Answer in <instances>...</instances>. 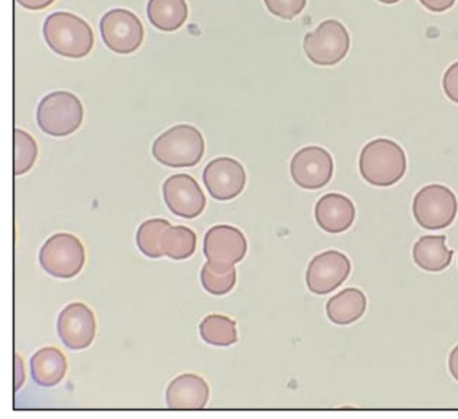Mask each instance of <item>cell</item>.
I'll use <instances>...</instances> for the list:
<instances>
[{
    "label": "cell",
    "mask_w": 458,
    "mask_h": 419,
    "mask_svg": "<svg viewBox=\"0 0 458 419\" xmlns=\"http://www.w3.org/2000/svg\"><path fill=\"white\" fill-rule=\"evenodd\" d=\"M267 10L282 19L291 20L300 14L306 0H264Z\"/></svg>",
    "instance_id": "484cf974"
},
{
    "label": "cell",
    "mask_w": 458,
    "mask_h": 419,
    "mask_svg": "<svg viewBox=\"0 0 458 419\" xmlns=\"http://www.w3.org/2000/svg\"><path fill=\"white\" fill-rule=\"evenodd\" d=\"M43 36L53 52L68 58L88 56L94 45V34L89 23L69 12L49 14L43 24Z\"/></svg>",
    "instance_id": "6da1fadb"
},
{
    "label": "cell",
    "mask_w": 458,
    "mask_h": 419,
    "mask_svg": "<svg viewBox=\"0 0 458 419\" xmlns=\"http://www.w3.org/2000/svg\"><path fill=\"white\" fill-rule=\"evenodd\" d=\"M164 201L169 210L183 218H194L206 206V196L197 181L187 174L169 176L162 187Z\"/></svg>",
    "instance_id": "7c38bea8"
},
{
    "label": "cell",
    "mask_w": 458,
    "mask_h": 419,
    "mask_svg": "<svg viewBox=\"0 0 458 419\" xmlns=\"http://www.w3.org/2000/svg\"><path fill=\"white\" fill-rule=\"evenodd\" d=\"M351 262L338 251L329 250L316 255L309 263L306 283L310 291L325 295L334 291L348 278Z\"/></svg>",
    "instance_id": "4fadbf2b"
},
{
    "label": "cell",
    "mask_w": 458,
    "mask_h": 419,
    "mask_svg": "<svg viewBox=\"0 0 458 419\" xmlns=\"http://www.w3.org/2000/svg\"><path fill=\"white\" fill-rule=\"evenodd\" d=\"M84 115L80 98L66 90H55L46 95L37 107V122L48 135L64 137L74 133Z\"/></svg>",
    "instance_id": "277c9868"
},
{
    "label": "cell",
    "mask_w": 458,
    "mask_h": 419,
    "mask_svg": "<svg viewBox=\"0 0 458 419\" xmlns=\"http://www.w3.org/2000/svg\"><path fill=\"white\" fill-rule=\"evenodd\" d=\"M22 7L28 10H43L51 5L55 0H16Z\"/></svg>",
    "instance_id": "f1b7e54d"
},
{
    "label": "cell",
    "mask_w": 458,
    "mask_h": 419,
    "mask_svg": "<svg viewBox=\"0 0 458 419\" xmlns=\"http://www.w3.org/2000/svg\"><path fill=\"white\" fill-rule=\"evenodd\" d=\"M185 0H148L147 16L150 23L162 31H174L188 18Z\"/></svg>",
    "instance_id": "ffe728a7"
},
{
    "label": "cell",
    "mask_w": 458,
    "mask_h": 419,
    "mask_svg": "<svg viewBox=\"0 0 458 419\" xmlns=\"http://www.w3.org/2000/svg\"><path fill=\"white\" fill-rule=\"evenodd\" d=\"M99 30L105 45L111 51L122 55L135 52L144 38L140 20L124 8L107 11L99 21Z\"/></svg>",
    "instance_id": "ba28073f"
},
{
    "label": "cell",
    "mask_w": 458,
    "mask_h": 419,
    "mask_svg": "<svg viewBox=\"0 0 458 419\" xmlns=\"http://www.w3.org/2000/svg\"><path fill=\"white\" fill-rule=\"evenodd\" d=\"M57 333L62 342L72 350L85 349L93 342L96 331V317L85 304L73 302L59 313Z\"/></svg>",
    "instance_id": "8fae6325"
},
{
    "label": "cell",
    "mask_w": 458,
    "mask_h": 419,
    "mask_svg": "<svg viewBox=\"0 0 458 419\" xmlns=\"http://www.w3.org/2000/svg\"><path fill=\"white\" fill-rule=\"evenodd\" d=\"M367 298L358 288H345L331 297L326 306L327 317L335 324L346 325L360 319L366 311Z\"/></svg>",
    "instance_id": "d6986e66"
},
{
    "label": "cell",
    "mask_w": 458,
    "mask_h": 419,
    "mask_svg": "<svg viewBox=\"0 0 458 419\" xmlns=\"http://www.w3.org/2000/svg\"><path fill=\"white\" fill-rule=\"evenodd\" d=\"M170 226L167 219L160 218L142 222L136 233V244L140 251L152 259L164 256L161 250V238L164 231Z\"/></svg>",
    "instance_id": "603a6c76"
},
{
    "label": "cell",
    "mask_w": 458,
    "mask_h": 419,
    "mask_svg": "<svg viewBox=\"0 0 458 419\" xmlns=\"http://www.w3.org/2000/svg\"><path fill=\"white\" fill-rule=\"evenodd\" d=\"M199 333L208 344L230 346L237 341L236 322L227 316L209 314L199 324Z\"/></svg>",
    "instance_id": "7402d4cb"
},
{
    "label": "cell",
    "mask_w": 458,
    "mask_h": 419,
    "mask_svg": "<svg viewBox=\"0 0 458 419\" xmlns=\"http://www.w3.org/2000/svg\"><path fill=\"white\" fill-rule=\"evenodd\" d=\"M205 151L201 133L191 124L174 125L156 138L152 154L162 165L189 167L197 165Z\"/></svg>",
    "instance_id": "3957f363"
},
{
    "label": "cell",
    "mask_w": 458,
    "mask_h": 419,
    "mask_svg": "<svg viewBox=\"0 0 458 419\" xmlns=\"http://www.w3.org/2000/svg\"><path fill=\"white\" fill-rule=\"evenodd\" d=\"M42 269L58 278L78 275L85 263V249L81 240L70 233H56L43 244L38 253Z\"/></svg>",
    "instance_id": "5b68a950"
},
{
    "label": "cell",
    "mask_w": 458,
    "mask_h": 419,
    "mask_svg": "<svg viewBox=\"0 0 458 419\" xmlns=\"http://www.w3.org/2000/svg\"><path fill=\"white\" fill-rule=\"evenodd\" d=\"M200 280L203 287L215 295H222L230 292L236 283V269L218 268L207 261L200 272Z\"/></svg>",
    "instance_id": "cb8c5ba5"
},
{
    "label": "cell",
    "mask_w": 458,
    "mask_h": 419,
    "mask_svg": "<svg viewBox=\"0 0 458 419\" xmlns=\"http://www.w3.org/2000/svg\"><path fill=\"white\" fill-rule=\"evenodd\" d=\"M378 1L383 4H393L399 2L400 0H378Z\"/></svg>",
    "instance_id": "1f68e13d"
},
{
    "label": "cell",
    "mask_w": 458,
    "mask_h": 419,
    "mask_svg": "<svg viewBox=\"0 0 458 419\" xmlns=\"http://www.w3.org/2000/svg\"><path fill=\"white\" fill-rule=\"evenodd\" d=\"M209 398L206 381L194 373H182L173 379L165 390V402L170 409H202Z\"/></svg>",
    "instance_id": "9a60e30c"
},
{
    "label": "cell",
    "mask_w": 458,
    "mask_h": 419,
    "mask_svg": "<svg viewBox=\"0 0 458 419\" xmlns=\"http://www.w3.org/2000/svg\"><path fill=\"white\" fill-rule=\"evenodd\" d=\"M458 202L455 194L442 184H428L414 196L412 212L417 223L425 229H442L454 221Z\"/></svg>",
    "instance_id": "8992f818"
},
{
    "label": "cell",
    "mask_w": 458,
    "mask_h": 419,
    "mask_svg": "<svg viewBox=\"0 0 458 419\" xmlns=\"http://www.w3.org/2000/svg\"><path fill=\"white\" fill-rule=\"evenodd\" d=\"M38 156V145L26 131H14V173L16 175L27 173L34 165Z\"/></svg>",
    "instance_id": "d4e9b609"
},
{
    "label": "cell",
    "mask_w": 458,
    "mask_h": 419,
    "mask_svg": "<svg viewBox=\"0 0 458 419\" xmlns=\"http://www.w3.org/2000/svg\"><path fill=\"white\" fill-rule=\"evenodd\" d=\"M25 380V370L23 361L21 356L15 354V390L22 386Z\"/></svg>",
    "instance_id": "f546056e"
},
{
    "label": "cell",
    "mask_w": 458,
    "mask_h": 419,
    "mask_svg": "<svg viewBox=\"0 0 458 419\" xmlns=\"http://www.w3.org/2000/svg\"><path fill=\"white\" fill-rule=\"evenodd\" d=\"M294 183L301 188L316 190L331 180L334 171L330 153L318 146H307L298 150L290 165Z\"/></svg>",
    "instance_id": "9c48e42d"
},
{
    "label": "cell",
    "mask_w": 458,
    "mask_h": 419,
    "mask_svg": "<svg viewBox=\"0 0 458 419\" xmlns=\"http://www.w3.org/2000/svg\"><path fill=\"white\" fill-rule=\"evenodd\" d=\"M209 194L218 201H229L244 189L246 173L242 165L229 157L216 158L207 164L202 173Z\"/></svg>",
    "instance_id": "5bb4252c"
},
{
    "label": "cell",
    "mask_w": 458,
    "mask_h": 419,
    "mask_svg": "<svg viewBox=\"0 0 458 419\" xmlns=\"http://www.w3.org/2000/svg\"><path fill=\"white\" fill-rule=\"evenodd\" d=\"M445 235H423L414 244L412 257L420 269L429 272L445 269L452 261L453 250H448Z\"/></svg>",
    "instance_id": "ac0fdd59"
},
{
    "label": "cell",
    "mask_w": 458,
    "mask_h": 419,
    "mask_svg": "<svg viewBox=\"0 0 458 419\" xmlns=\"http://www.w3.org/2000/svg\"><path fill=\"white\" fill-rule=\"evenodd\" d=\"M448 368L452 376L458 381V345L453 348L449 355Z\"/></svg>",
    "instance_id": "4dcf8cb0"
},
{
    "label": "cell",
    "mask_w": 458,
    "mask_h": 419,
    "mask_svg": "<svg viewBox=\"0 0 458 419\" xmlns=\"http://www.w3.org/2000/svg\"><path fill=\"white\" fill-rule=\"evenodd\" d=\"M406 156L395 141L378 138L368 142L361 150L359 168L361 176L375 186H390L404 175Z\"/></svg>",
    "instance_id": "7a4b0ae2"
},
{
    "label": "cell",
    "mask_w": 458,
    "mask_h": 419,
    "mask_svg": "<svg viewBox=\"0 0 458 419\" xmlns=\"http://www.w3.org/2000/svg\"><path fill=\"white\" fill-rule=\"evenodd\" d=\"M442 84L447 98L458 104V61L446 69Z\"/></svg>",
    "instance_id": "4316f807"
},
{
    "label": "cell",
    "mask_w": 458,
    "mask_h": 419,
    "mask_svg": "<svg viewBox=\"0 0 458 419\" xmlns=\"http://www.w3.org/2000/svg\"><path fill=\"white\" fill-rule=\"evenodd\" d=\"M30 365L32 380L46 388L61 382L67 371L66 357L55 346H44L36 351L30 358Z\"/></svg>",
    "instance_id": "e0dca14e"
},
{
    "label": "cell",
    "mask_w": 458,
    "mask_h": 419,
    "mask_svg": "<svg viewBox=\"0 0 458 419\" xmlns=\"http://www.w3.org/2000/svg\"><path fill=\"white\" fill-rule=\"evenodd\" d=\"M315 218L323 230L341 233L352 225L355 208L348 197L335 192L327 193L316 203Z\"/></svg>",
    "instance_id": "2e32d148"
},
{
    "label": "cell",
    "mask_w": 458,
    "mask_h": 419,
    "mask_svg": "<svg viewBox=\"0 0 458 419\" xmlns=\"http://www.w3.org/2000/svg\"><path fill=\"white\" fill-rule=\"evenodd\" d=\"M428 10L434 13H442L450 9L456 0H419Z\"/></svg>",
    "instance_id": "83f0119b"
},
{
    "label": "cell",
    "mask_w": 458,
    "mask_h": 419,
    "mask_svg": "<svg viewBox=\"0 0 458 419\" xmlns=\"http://www.w3.org/2000/svg\"><path fill=\"white\" fill-rule=\"evenodd\" d=\"M350 36L345 27L336 20L322 21L303 39V49L315 64L329 66L339 63L347 55Z\"/></svg>",
    "instance_id": "52a82bcc"
},
{
    "label": "cell",
    "mask_w": 458,
    "mask_h": 419,
    "mask_svg": "<svg viewBox=\"0 0 458 419\" xmlns=\"http://www.w3.org/2000/svg\"><path fill=\"white\" fill-rule=\"evenodd\" d=\"M197 245V235L185 226H170L163 233L161 250L164 255L173 260H184L191 257Z\"/></svg>",
    "instance_id": "44dd1931"
},
{
    "label": "cell",
    "mask_w": 458,
    "mask_h": 419,
    "mask_svg": "<svg viewBox=\"0 0 458 419\" xmlns=\"http://www.w3.org/2000/svg\"><path fill=\"white\" fill-rule=\"evenodd\" d=\"M247 247L242 232L230 225L214 226L204 236L203 252L208 261L218 268L227 269L241 261Z\"/></svg>",
    "instance_id": "30bf717a"
}]
</instances>
